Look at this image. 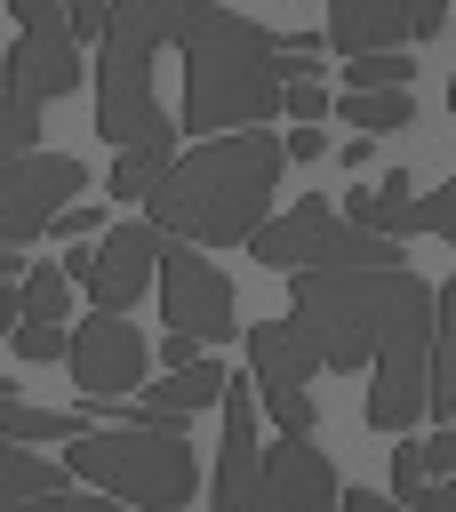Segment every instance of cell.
Wrapping results in <instances>:
<instances>
[{
	"instance_id": "obj_1",
	"label": "cell",
	"mask_w": 456,
	"mask_h": 512,
	"mask_svg": "<svg viewBox=\"0 0 456 512\" xmlns=\"http://www.w3.org/2000/svg\"><path fill=\"white\" fill-rule=\"evenodd\" d=\"M280 136L272 128H224V136H200L192 152L168 160V176L144 192V224L160 240H192V248H240L272 192H280Z\"/></svg>"
},
{
	"instance_id": "obj_2",
	"label": "cell",
	"mask_w": 456,
	"mask_h": 512,
	"mask_svg": "<svg viewBox=\"0 0 456 512\" xmlns=\"http://www.w3.org/2000/svg\"><path fill=\"white\" fill-rule=\"evenodd\" d=\"M168 40L184 56V112L176 128H256L280 112V32L248 24L224 0H176Z\"/></svg>"
},
{
	"instance_id": "obj_3",
	"label": "cell",
	"mask_w": 456,
	"mask_h": 512,
	"mask_svg": "<svg viewBox=\"0 0 456 512\" xmlns=\"http://www.w3.org/2000/svg\"><path fill=\"white\" fill-rule=\"evenodd\" d=\"M416 296H432V280H416L408 264H392V272H288V320L320 368H368Z\"/></svg>"
},
{
	"instance_id": "obj_4",
	"label": "cell",
	"mask_w": 456,
	"mask_h": 512,
	"mask_svg": "<svg viewBox=\"0 0 456 512\" xmlns=\"http://www.w3.org/2000/svg\"><path fill=\"white\" fill-rule=\"evenodd\" d=\"M168 8L176 0H104V32H96V136L104 144H176V120L152 96Z\"/></svg>"
},
{
	"instance_id": "obj_5",
	"label": "cell",
	"mask_w": 456,
	"mask_h": 512,
	"mask_svg": "<svg viewBox=\"0 0 456 512\" xmlns=\"http://www.w3.org/2000/svg\"><path fill=\"white\" fill-rule=\"evenodd\" d=\"M64 472L88 480V488H104L112 504H136V512H176V504H192V488H200V464H192L184 432H144V424L72 432Z\"/></svg>"
},
{
	"instance_id": "obj_6",
	"label": "cell",
	"mask_w": 456,
	"mask_h": 512,
	"mask_svg": "<svg viewBox=\"0 0 456 512\" xmlns=\"http://www.w3.org/2000/svg\"><path fill=\"white\" fill-rule=\"evenodd\" d=\"M248 256L272 272H392V264H408L400 240L344 224L328 200H296L288 216H264L248 232Z\"/></svg>"
},
{
	"instance_id": "obj_7",
	"label": "cell",
	"mask_w": 456,
	"mask_h": 512,
	"mask_svg": "<svg viewBox=\"0 0 456 512\" xmlns=\"http://www.w3.org/2000/svg\"><path fill=\"white\" fill-rule=\"evenodd\" d=\"M424 360H432V296H416L400 320H392V336L376 344V360H368V432H408L416 416H424Z\"/></svg>"
},
{
	"instance_id": "obj_8",
	"label": "cell",
	"mask_w": 456,
	"mask_h": 512,
	"mask_svg": "<svg viewBox=\"0 0 456 512\" xmlns=\"http://www.w3.org/2000/svg\"><path fill=\"white\" fill-rule=\"evenodd\" d=\"M160 312L168 328L200 336V344H232L240 336V312H232V280L192 248V240H160Z\"/></svg>"
},
{
	"instance_id": "obj_9",
	"label": "cell",
	"mask_w": 456,
	"mask_h": 512,
	"mask_svg": "<svg viewBox=\"0 0 456 512\" xmlns=\"http://www.w3.org/2000/svg\"><path fill=\"white\" fill-rule=\"evenodd\" d=\"M88 184V168L72 160V152H8L0 160V248H24V240H40L48 232V216L72 200Z\"/></svg>"
},
{
	"instance_id": "obj_10",
	"label": "cell",
	"mask_w": 456,
	"mask_h": 512,
	"mask_svg": "<svg viewBox=\"0 0 456 512\" xmlns=\"http://www.w3.org/2000/svg\"><path fill=\"white\" fill-rule=\"evenodd\" d=\"M8 16H16V48H8V64H16L24 96H32V104L72 96V88H80V40H72L64 0H8Z\"/></svg>"
},
{
	"instance_id": "obj_11",
	"label": "cell",
	"mask_w": 456,
	"mask_h": 512,
	"mask_svg": "<svg viewBox=\"0 0 456 512\" xmlns=\"http://www.w3.org/2000/svg\"><path fill=\"white\" fill-rule=\"evenodd\" d=\"M224 448H216V480H208V504L216 512H272L264 496V440H256V384L224 368Z\"/></svg>"
},
{
	"instance_id": "obj_12",
	"label": "cell",
	"mask_w": 456,
	"mask_h": 512,
	"mask_svg": "<svg viewBox=\"0 0 456 512\" xmlns=\"http://www.w3.org/2000/svg\"><path fill=\"white\" fill-rule=\"evenodd\" d=\"M72 384L88 392V400H120V392H136L144 384V368H152V344L120 320V312H88L80 328H72Z\"/></svg>"
},
{
	"instance_id": "obj_13",
	"label": "cell",
	"mask_w": 456,
	"mask_h": 512,
	"mask_svg": "<svg viewBox=\"0 0 456 512\" xmlns=\"http://www.w3.org/2000/svg\"><path fill=\"white\" fill-rule=\"evenodd\" d=\"M0 512H120V504H112L104 488L72 480L64 464H48V456H32L24 440L0 432Z\"/></svg>"
},
{
	"instance_id": "obj_14",
	"label": "cell",
	"mask_w": 456,
	"mask_h": 512,
	"mask_svg": "<svg viewBox=\"0 0 456 512\" xmlns=\"http://www.w3.org/2000/svg\"><path fill=\"white\" fill-rule=\"evenodd\" d=\"M152 272H160V232L136 216V224H120V232H104L96 240V264H88V304L96 312H128L144 288H152Z\"/></svg>"
},
{
	"instance_id": "obj_15",
	"label": "cell",
	"mask_w": 456,
	"mask_h": 512,
	"mask_svg": "<svg viewBox=\"0 0 456 512\" xmlns=\"http://www.w3.org/2000/svg\"><path fill=\"white\" fill-rule=\"evenodd\" d=\"M264 496H272V512H336V472H328V456L312 448V440H272L264 448Z\"/></svg>"
},
{
	"instance_id": "obj_16",
	"label": "cell",
	"mask_w": 456,
	"mask_h": 512,
	"mask_svg": "<svg viewBox=\"0 0 456 512\" xmlns=\"http://www.w3.org/2000/svg\"><path fill=\"white\" fill-rule=\"evenodd\" d=\"M320 40H328L336 56L400 48V40H416V16H408V0H328V24H320Z\"/></svg>"
},
{
	"instance_id": "obj_17",
	"label": "cell",
	"mask_w": 456,
	"mask_h": 512,
	"mask_svg": "<svg viewBox=\"0 0 456 512\" xmlns=\"http://www.w3.org/2000/svg\"><path fill=\"white\" fill-rule=\"evenodd\" d=\"M336 216H344V224H360V232H384V240H416V232H424V216H416V192H408V176H400V168H392L384 184L352 192Z\"/></svg>"
},
{
	"instance_id": "obj_18",
	"label": "cell",
	"mask_w": 456,
	"mask_h": 512,
	"mask_svg": "<svg viewBox=\"0 0 456 512\" xmlns=\"http://www.w3.org/2000/svg\"><path fill=\"white\" fill-rule=\"evenodd\" d=\"M248 360H256V376H288V384H312V344L296 336V320H264V328H248Z\"/></svg>"
},
{
	"instance_id": "obj_19",
	"label": "cell",
	"mask_w": 456,
	"mask_h": 512,
	"mask_svg": "<svg viewBox=\"0 0 456 512\" xmlns=\"http://www.w3.org/2000/svg\"><path fill=\"white\" fill-rule=\"evenodd\" d=\"M336 112H344V128H360V136L416 128V88H344Z\"/></svg>"
},
{
	"instance_id": "obj_20",
	"label": "cell",
	"mask_w": 456,
	"mask_h": 512,
	"mask_svg": "<svg viewBox=\"0 0 456 512\" xmlns=\"http://www.w3.org/2000/svg\"><path fill=\"white\" fill-rule=\"evenodd\" d=\"M136 392H152V400L176 408V416H200V408L224 400V368H216V360H192V368H168V384H136Z\"/></svg>"
},
{
	"instance_id": "obj_21",
	"label": "cell",
	"mask_w": 456,
	"mask_h": 512,
	"mask_svg": "<svg viewBox=\"0 0 456 512\" xmlns=\"http://www.w3.org/2000/svg\"><path fill=\"white\" fill-rule=\"evenodd\" d=\"M0 432L24 440V448H40V440H72V432H88V424L64 416V408H32V400H16V392L0 384Z\"/></svg>"
},
{
	"instance_id": "obj_22",
	"label": "cell",
	"mask_w": 456,
	"mask_h": 512,
	"mask_svg": "<svg viewBox=\"0 0 456 512\" xmlns=\"http://www.w3.org/2000/svg\"><path fill=\"white\" fill-rule=\"evenodd\" d=\"M32 136H40V104L24 96V80H16V64L0 48V160L8 152H32Z\"/></svg>"
},
{
	"instance_id": "obj_23",
	"label": "cell",
	"mask_w": 456,
	"mask_h": 512,
	"mask_svg": "<svg viewBox=\"0 0 456 512\" xmlns=\"http://www.w3.org/2000/svg\"><path fill=\"white\" fill-rule=\"evenodd\" d=\"M256 400H264V416H272L288 440H312V432H320V408H312L304 384H288V376H256Z\"/></svg>"
},
{
	"instance_id": "obj_24",
	"label": "cell",
	"mask_w": 456,
	"mask_h": 512,
	"mask_svg": "<svg viewBox=\"0 0 456 512\" xmlns=\"http://www.w3.org/2000/svg\"><path fill=\"white\" fill-rule=\"evenodd\" d=\"M168 160H176V144H120V160H112V200H144V192L168 176Z\"/></svg>"
},
{
	"instance_id": "obj_25",
	"label": "cell",
	"mask_w": 456,
	"mask_h": 512,
	"mask_svg": "<svg viewBox=\"0 0 456 512\" xmlns=\"http://www.w3.org/2000/svg\"><path fill=\"white\" fill-rule=\"evenodd\" d=\"M344 88H416V64L400 48H368V56H344Z\"/></svg>"
},
{
	"instance_id": "obj_26",
	"label": "cell",
	"mask_w": 456,
	"mask_h": 512,
	"mask_svg": "<svg viewBox=\"0 0 456 512\" xmlns=\"http://www.w3.org/2000/svg\"><path fill=\"white\" fill-rule=\"evenodd\" d=\"M64 312H72L64 264H32V272H24V320H64Z\"/></svg>"
},
{
	"instance_id": "obj_27",
	"label": "cell",
	"mask_w": 456,
	"mask_h": 512,
	"mask_svg": "<svg viewBox=\"0 0 456 512\" xmlns=\"http://www.w3.org/2000/svg\"><path fill=\"white\" fill-rule=\"evenodd\" d=\"M64 352H72V328H64V320H24V328H16V360L40 368V360H64Z\"/></svg>"
},
{
	"instance_id": "obj_28",
	"label": "cell",
	"mask_w": 456,
	"mask_h": 512,
	"mask_svg": "<svg viewBox=\"0 0 456 512\" xmlns=\"http://www.w3.org/2000/svg\"><path fill=\"white\" fill-rule=\"evenodd\" d=\"M432 480H424V456H416V440H392V504L400 512H416V496H424Z\"/></svg>"
},
{
	"instance_id": "obj_29",
	"label": "cell",
	"mask_w": 456,
	"mask_h": 512,
	"mask_svg": "<svg viewBox=\"0 0 456 512\" xmlns=\"http://www.w3.org/2000/svg\"><path fill=\"white\" fill-rule=\"evenodd\" d=\"M280 112L304 120V128H320V120H328V88H320V80H288V88H280Z\"/></svg>"
},
{
	"instance_id": "obj_30",
	"label": "cell",
	"mask_w": 456,
	"mask_h": 512,
	"mask_svg": "<svg viewBox=\"0 0 456 512\" xmlns=\"http://www.w3.org/2000/svg\"><path fill=\"white\" fill-rule=\"evenodd\" d=\"M416 216H424V232H432V240H448V248H456V176H448L440 192H424V200H416Z\"/></svg>"
},
{
	"instance_id": "obj_31",
	"label": "cell",
	"mask_w": 456,
	"mask_h": 512,
	"mask_svg": "<svg viewBox=\"0 0 456 512\" xmlns=\"http://www.w3.org/2000/svg\"><path fill=\"white\" fill-rule=\"evenodd\" d=\"M416 456H424V480H456V424L432 432V440H416Z\"/></svg>"
},
{
	"instance_id": "obj_32",
	"label": "cell",
	"mask_w": 456,
	"mask_h": 512,
	"mask_svg": "<svg viewBox=\"0 0 456 512\" xmlns=\"http://www.w3.org/2000/svg\"><path fill=\"white\" fill-rule=\"evenodd\" d=\"M280 152H288V160H320V152H328V136H320V128H304V120H296V128H288V136H280Z\"/></svg>"
},
{
	"instance_id": "obj_33",
	"label": "cell",
	"mask_w": 456,
	"mask_h": 512,
	"mask_svg": "<svg viewBox=\"0 0 456 512\" xmlns=\"http://www.w3.org/2000/svg\"><path fill=\"white\" fill-rule=\"evenodd\" d=\"M48 232H56V240H80V232H96V208H72V200H64V208L48 216Z\"/></svg>"
},
{
	"instance_id": "obj_34",
	"label": "cell",
	"mask_w": 456,
	"mask_h": 512,
	"mask_svg": "<svg viewBox=\"0 0 456 512\" xmlns=\"http://www.w3.org/2000/svg\"><path fill=\"white\" fill-rule=\"evenodd\" d=\"M64 16H72V40H96L104 32V0H64Z\"/></svg>"
},
{
	"instance_id": "obj_35",
	"label": "cell",
	"mask_w": 456,
	"mask_h": 512,
	"mask_svg": "<svg viewBox=\"0 0 456 512\" xmlns=\"http://www.w3.org/2000/svg\"><path fill=\"white\" fill-rule=\"evenodd\" d=\"M336 512H400V504H392L384 488H344V496H336Z\"/></svg>"
},
{
	"instance_id": "obj_36",
	"label": "cell",
	"mask_w": 456,
	"mask_h": 512,
	"mask_svg": "<svg viewBox=\"0 0 456 512\" xmlns=\"http://www.w3.org/2000/svg\"><path fill=\"white\" fill-rule=\"evenodd\" d=\"M408 16H416V40L448 32V0H408Z\"/></svg>"
},
{
	"instance_id": "obj_37",
	"label": "cell",
	"mask_w": 456,
	"mask_h": 512,
	"mask_svg": "<svg viewBox=\"0 0 456 512\" xmlns=\"http://www.w3.org/2000/svg\"><path fill=\"white\" fill-rule=\"evenodd\" d=\"M280 56H328V40H320V24H304V32H280Z\"/></svg>"
},
{
	"instance_id": "obj_38",
	"label": "cell",
	"mask_w": 456,
	"mask_h": 512,
	"mask_svg": "<svg viewBox=\"0 0 456 512\" xmlns=\"http://www.w3.org/2000/svg\"><path fill=\"white\" fill-rule=\"evenodd\" d=\"M192 352H200V336H184V328L160 336V360H168V368H192Z\"/></svg>"
},
{
	"instance_id": "obj_39",
	"label": "cell",
	"mask_w": 456,
	"mask_h": 512,
	"mask_svg": "<svg viewBox=\"0 0 456 512\" xmlns=\"http://www.w3.org/2000/svg\"><path fill=\"white\" fill-rule=\"evenodd\" d=\"M0 328H8V336L24 328V280H0Z\"/></svg>"
},
{
	"instance_id": "obj_40",
	"label": "cell",
	"mask_w": 456,
	"mask_h": 512,
	"mask_svg": "<svg viewBox=\"0 0 456 512\" xmlns=\"http://www.w3.org/2000/svg\"><path fill=\"white\" fill-rule=\"evenodd\" d=\"M416 512H456V480H432V488L416 496Z\"/></svg>"
},
{
	"instance_id": "obj_41",
	"label": "cell",
	"mask_w": 456,
	"mask_h": 512,
	"mask_svg": "<svg viewBox=\"0 0 456 512\" xmlns=\"http://www.w3.org/2000/svg\"><path fill=\"white\" fill-rule=\"evenodd\" d=\"M0 280H24V248H0Z\"/></svg>"
},
{
	"instance_id": "obj_42",
	"label": "cell",
	"mask_w": 456,
	"mask_h": 512,
	"mask_svg": "<svg viewBox=\"0 0 456 512\" xmlns=\"http://www.w3.org/2000/svg\"><path fill=\"white\" fill-rule=\"evenodd\" d=\"M448 112H456V80H448Z\"/></svg>"
},
{
	"instance_id": "obj_43",
	"label": "cell",
	"mask_w": 456,
	"mask_h": 512,
	"mask_svg": "<svg viewBox=\"0 0 456 512\" xmlns=\"http://www.w3.org/2000/svg\"><path fill=\"white\" fill-rule=\"evenodd\" d=\"M448 16H456V0H448Z\"/></svg>"
}]
</instances>
